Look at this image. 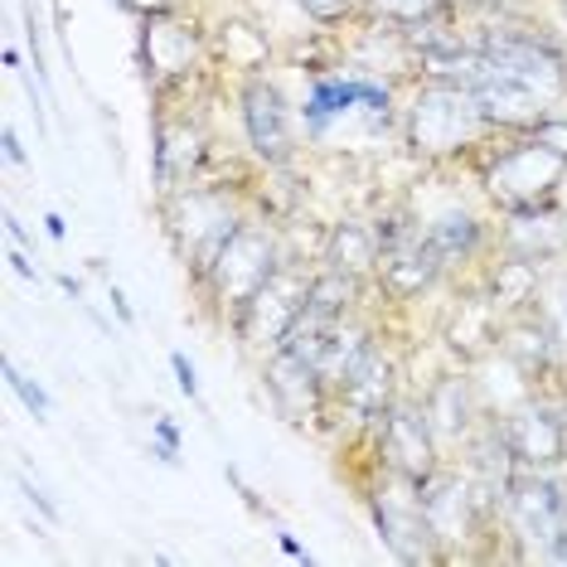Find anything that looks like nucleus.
I'll list each match as a JSON object with an SVG mask.
<instances>
[{"label":"nucleus","instance_id":"obj_1","mask_svg":"<svg viewBox=\"0 0 567 567\" xmlns=\"http://www.w3.org/2000/svg\"><path fill=\"white\" fill-rule=\"evenodd\" d=\"M403 132H408L412 156L451 161V156H461V151H475L495 126L485 122V112H481V102H475L471 87L427 79L408 102Z\"/></svg>","mask_w":567,"mask_h":567},{"label":"nucleus","instance_id":"obj_2","mask_svg":"<svg viewBox=\"0 0 567 567\" xmlns=\"http://www.w3.org/2000/svg\"><path fill=\"white\" fill-rule=\"evenodd\" d=\"M481 179H485V195L505 214L544 209V204H558V189L567 179V156L553 151L548 141H538L534 132H524L509 146L489 151L481 161Z\"/></svg>","mask_w":567,"mask_h":567},{"label":"nucleus","instance_id":"obj_3","mask_svg":"<svg viewBox=\"0 0 567 567\" xmlns=\"http://www.w3.org/2000/svg\"><path fill=\"white\" fill-rule=\"evenodd\" d=\"M238 224H243V214L234 209V199H228L224 189L189 185V189H179V195L165 199V238H171L179 267H185L195 281L209 277L214 257L238 234Z\"/></svg>","mask_w":567,"mask_h":567},{"label":"nucleus","instance_id":"obj_4","mask_svg":"<svg viewBox=\"0 0 567 567\" xmlns=\"http://www.w3.org/2000/svg\"><path fill=\"white\" fill-rule=\"evenodd\" d=\"M277 267H281V248H277L272 228L243 218L238 234L224 243V252L214 257L209 277H204L199 287L209 291V306H214L218 320H238L243 306L277 277Z\"/></svg>","mask_w":567,"mask_h":567},{"label":"nucleus","instance_id":"obj_5","mask_svg":"<svg viewBox=\"0 0 567 567\" xmlns=\"http://www.w3.org/2000/svg\"><path fill=\"white\" fill-rule=\"evenodd\" d=\"M485 59L495 73H505L519 87H528L534 97H544L548 107H558L567 97V54L548 34L534 30H514V24H499V30H485Z\"/></svg>","mask_w":567,"mask_h":567},{"label":"nucleus","instance_id":"obj_6","mask_svg":"<svg viewBox=\"0 0 567 567\" xmlns=\"http://www.w3.org/2000/svg\"><path fill=\"white\" fill-rule=\"evenodd\" d=\"M373 451H379V471H389L408 485H422L442 466V442H436L422 403H393L383 412L373 422Z\"/></svg>","mask_w":567,"mask_h":567},{"label":"nucleus","instance_id":"obj_7","mask_svg":"<svg viewBox=\"0 0 567 567\" xmlns=\"http://www.w3.org/2000/svg\"><path fill=\"white\" fill-rule=\"evenodd\" d=\"M306 296H311V277H306L301 267L281 262L277 277L267 281V287L243 306V316L234 320L238 340L248 344L252 354H262V359L272 350H281V340H287V330L296 326V316L306 311Z\"/></svg>","mask_w":567,"mask_h":567},{"label":"nucleus","instance_id":"obj_8","mask_svg":"<svg viewBox=\"0 0 567 567\" xmlns=\"http://www.w3.org/2000/svg\"><path fill=\"white\" fill-rule=\"evenodd\" d=\"M499 519H505L509 538L548 553L553 538L567 528V485H558L548 471H519L505 489Z\"/></svg>","mask_w":567,"mask_h":567},{"label":"nucleus","instance_id":"obj_9","mask_svg":"<svg viewBox=\"0 0 567 567\" xmlns=\"http://www.w3.org/2000/svg\"><path fill=\"white\" fill-rule=\"evenodd\" d=\"M369 509H373V524H379L383 544L393 548V558H403V563H442L446 558L432 524H427V514L417 505V485L383 471V485L369 495Z\"/></svg>","mask_w":567,"mask_h":567},{"label":"nucleus","instance_id":"obj_10","mask_svg":"<svg viewBox=\"0 0 567 567\" xmlns=\"http://www.w3.org/2000/svg\"><path fill=\"white\" fill-rule=\"evenodd\" d=\"M238 112H243V132L248 146L262 165H291L296 161V126H291V107L281 97L277 83H267L262 73H252L238 87Z\"/></svg>","mask_w":567,"mask_h":567},{"label":"nucleus","instance_id":"obj_11","mask_svg":"<svg viewBox=\"0 0 567 567\" xmlns=\"http://www.w3.org/2000/svg\"><path fill=\"white\" fill-rule=\"evenodd\" d=\"M199 54H204L199 30L189 20H179L175 10L146 16V24H141V63H146V79L156 93L185 83L199 69Z\"/></svg>","mask_w":567,"mask_h":567},{"label":"nucleus","instance_id":"obj_12","mask_svg":"<svg viewBox=\"0 0 567 567\" xmlns=\"http://www.w3.org/2000/svg\"><path fill=\"white\" fill-rule=\"evenodd\" d=\"M499 436H505L509 456L519 471H553L567 461V412L548 403H524L499 417Z\"/></svg>","mask_w":567,"mask_h":567},{"label":"nucleus","instance_id":"obj_13","mask_svg":"<svg viewBox=\"0 0 567 567\" xmlns=\"http://www.w3.org/2000/svg\"><path fill=\"white\" fill-rule=\"evenodd\" d=\"M262 383H267V393H272V403L281 417H291V422H320L330 412V389H326V379L316 373L311 359H301V354H291V350H272L262 359Z\"/></svg>","mask_w":567,"mask_h":567},{"label":"nucleus","instance_id":"obj_14","mask_svg":"<svg viewBox=\"0 0 567 567\" xmlns=\"http://www.w3.org/2000/svg\"><path fill=\"white\" fill-rule=\"evenodd\" d=\"M442 272H446V262L436 257V248L427 243V228H408L403 238L383 243L373 281H379L383 296H393V301H412V296L432 291Z\"/></svg>","mask_w":567,"mask_h":567},{"label":"nucleus","instance_id":"obj_15","mask_svg":"<svg viewBox=\"0 0 567 567\" xmlns=\"http://www.w3.org/2000/svg\"><path fill=\"white\" fill-rule=\"evenodd\" d=\"M393 403H398V364L383 350H373L364 364L350 373V383H344V389H334V398H330V408L350 412V417L364 422L369 432H373V422H379Z\"/></svg>","mask_w":567,"mask_h":567},{"label":"nucleus","instance_id":"obj_16","mask_svg":"<svg viewBox=\"0 0 567 567\" xmlns=\"http://www.w3.org/2000/svg\"><path fill=\"white\" fill-rule=\"evenodd\" d=\"M199 161H204V132H199V122H189V117H179V122L161 117L156 122V185H161L165 199L195 185Z\"/></svg>","mask_w":567,"mask_h":567},{"label":"nucleus","instance_id":"obj_17","mask_svg":"<svg viewBox=\"0 0 567 567\" xmlns=\"http://www.w3.org/2000/svg\"><path fill=\"white\" fill-rule=\"evenodd\" d=\"M505 252L519 257V262H558L567 252V218L558 204H544V209H519L509 214L505 224Z\"/></svg>","mask_w":567,"mask_h":567},{"label":"nucleus","instance_id":"obj_18","mask_svg":"<svg viewBox=\"0 0 567 567\" xmlns=\"http://www.w3.org/2000/svg\"><path fill=\"white\" fill-rule=\"evenodd\" d=\"M379 252H383L379 228L364 224V218H344V224L330 228L326 257H320V262H326L330 272H344V277H354V281H369L373 272H379Z\"/></svg>","mask_w":567,"mask_h":567},{"label":"nucleus","instance_id":"obj_19","mask_svg":"<svg viewBox=\"0 0 567 567\" xmlns=\"http://www.w3.org/2000/svg\"><path fill=\"white\" fill-rule=\"evenodd\" d=\"M422 408H427V417H432V432H436V442H471V432H475V389H471V379H461V373H451V379L442 383H432L427 398H422Z\"/></svg>","mask_w":567,"mask_h":567},{"label":"nucleus","instance_id":"obj_20","mask_svg":"<svg viewBox=\"0 0 567 567\" xmlns=\"http://www.w3.org/2000/svg\"><path fill=\"white\" fill-rule=\"evenodd\" d=\"M427 243L436 248V257H442L446 267H456V262H471V257L481 252L485 228H481V218L466 214V209H446L442 218L427 224Z\"/></svg>","mask_w":567,"mask_h":567},{"label":"nucleus","instance_id":"obj_21","mask_svg":"<svg viewBox=\"0 0 567 567\" xmlns=\"http://www.w3.org/2000/svg\"><path fill=\"white\" fill-rule=\"evenodd\" d=\"M364 10L373 20L389 24V30H412V24L442 20L451 10V0H364Z\"/></svg>","mask_w":567,"mask_h":567},{"label":"nucleus","instance_id":"obj_22","mask_svg":"<svg viewBox=\"0 0 567 567\" xmlns=\"http://www.w3.org/2000/svg\"><path fill=\"white\" fill-rule=\"evenodd\" d=\"M538 316L548 320V330L558 334V350H567V272L558 281H548V287H538Z\"/></svg>","mask_w":567,"mask_h":567},{"label":"nucleus","instance_id":"obj_23","mask_svg":"<svg viewBox=\"0 0 567 567\" xmlns=\"http://www.w3.org/2000/svg\"><path fill=\"white\" fill-rule=\"evenodd\" d=\"M6 383H10V389H16V393L24 398V408H30L34 417H49V412H54V403H49V393L40 389V383H30V379H24V373H20L16 364H10V359H6Z\"/></svg>","mask_w":567,"mask_h":567},{"label":"nucleus","instance_id":"obj_24","mask_svg":"<svg viewBox=\"0 0 567 567\" xmlns=\"http://www.w3.org/2000/svg\"><path fill=\"white\" fill-rule=\"evenodd\" d=\"M296 6H301L311 20H320V24H340V20L354 16L359 0H296Z\"/></svg>","mask_w":567,"mask_h":567},{"label":"nucleus","instance_id":"obj_25","mask_svg":"<svg viewBox=\"0 0 567 567\" xmlns=\"http://www.w3.org/2000/svg\"><path fill=\"white\" fill-rule=\"evenodd\" d=\"M175 451H179V432H175V422L161 412V417H156V456L175 461Z\"/></svg>","mask_w":567,"mask_h":567},{"label":"nucleus","instance_id":"obj_26","mask_svg":"<svg viewBox=\"0 0 567 567\" xmlns=\"http://www.w3.org/2000/svg\"><path fill=\"white\" fill-rule=\"evenodd\" d=\"M534 136L548 141L553 151H563V156H567V117H544V122L534 126Z\"/></svg>","mask_w":567,"mask_h":567},{"label":"nucleus","instance_id":"obj_27","mask_svg":"<svg viewBox=\"0 0 567 567\" xmlns=\"http://www.w3.org/2000/svg\"><path fill=\"white\" fill-rule=\"evenodd\" d=\"M171 364H175L179 393H185V398H199V379H195V369H189V359H185V354H171Z\"/></svg>","mask_w":567,"mask_h":567},{"label":"nucleus","instance_id":"obj_28","mask_svg":"<svg viewBox=\"0 0 567 567\" xmlns=\"http://www.w3.org/2000/svg\"><path fill=\"white\" fill-rule=\"evenodd\" d=\"M117 6H126V10H132V16L146 20V16H165V10H175L179 0H117Z\"/></svg>","mask_w":567,"mask_h":567},{"label":"nucleus","instance_id":"obj_29","mask_svg":"<svg viewBox=\"0 0 567 567\" xmlns=\"http://www.w3.org/2000/svg\"><path fill=\"white\" fill-rule=\"evenodd\" d=\"M20 481H24V489H30V499H34V505H40V509H44V519H59V509H54V505H49V499H44V489H40V485H34V481H30V475H20Z\"/></svg>","mask_w":567,"mask_h":567},{"label":"nucleus","instance_id":"obj_30","mask_svg":"<svg viewBox=\"0 0 567 567\" xmlns=\"http://www.w3.org/2000/svg\"><path fill=\"white\" fill-rule=\"evenodd\" d=\"M6 156H10V161H16V165L24 161V146H20V136H16V132H10V126H6Z\"/></svg>","mask_w":567,"mask_h":567},{"label":"nucleus","instance_id":"obj_31","mask_svg":"<svg viewBox=\"0 0 567 567\" xmlns=\"http://www.w3.org/2000/svg\"><path fill=\"white\" fill-rule=\"evenodd\" d=\"M544 558H553V563H567V528H563L558 538H553V548L544 553Z\"/></svg>","mask_w":567,"mask_h":567},{"label":"nucleus","instance_id":"obj_32","mask_svg":"<svg viewBox=\"0 0 567 567\" xmlns=\"http://www.w3.org/2000/svg\"><path fill=\"white\" fill-rule=\"evenodd\" d=\"M44 224H49V238H63V218H59V214H49Z\"/></svg>","mask_w":567,"mask_h":567},{"label":"nucleus","instance_id":"obj_33","mask_svg":"<svg viewBox=\"0 0 567 567\" xmlns=\"http://www.w3.org/2000/svg\"><path fill=\"white\" fill-rule=\"evenodd\" d=\"M558 209H563V218H567V179H563V189H558Z\"/></svg>","mask_w":567,"mask_h":567},{"label":"nucleus","instance_id":"obj_34","mask_svg":"<svg viewBox=\"0 0 567 567\" xmlns=\"http://www.w3.org/2000/svg\"><path fill=\"white\" fill-rule=\"evenodd\" d=\"M563 6H567V0H563Z\"/></svg>","mask_w":567,"mask_h":567}]
</instances>
